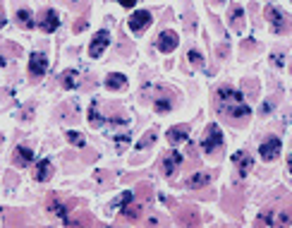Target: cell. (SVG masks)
Here are the masks:
<instances>
[{
    "instance_id": "obj_23",
    "label": "cell",
    "mask_w": 292,
    "mask_h": 228,
    "mask_svg": "<svg viewBox=\"0 0 292 228\" xmlns=\"http://www.w3.org/2000/svg\"><path fill=\"white\" fill-rule=\"evenodd\" d=\"M48 209L53 211L55 216H60V219H67V204H62V202H58V199H51V202H48Z\"/></svg>"
},
{
    "instance_id": "obj_32",
    "label": "cell",
    "mask_w": 292,
    "mask_h": 228,
    "mask_svg": "<svg viewBox=\"0 0 292 228\" xmlns=\"http://www.w3.org/2000/svg\"><path fill=\"white\" fill-rule=\"evenodd\" d=\"M129 142H132V139H129V134H120V137H117V149H120V152H125V149L129 147Z\"/></svg>"
},
{
    "instance_id": "obj_21",
    "label": "cell",
    "mask_w": 292,
    "mask_h": 228,
    "mask_svg": "<svg viewBox=\"0 0 292 228\" xmlns=\"http://www.w3.org/2000/svg\"><path fill=\"white\" fill-rule=\"evenodd\" d=\"M60 77H62V87L65 89H77L79 87V72L77 70H65Z\"/></svg>"
},
{
    "instance_id": "obj_5",
    "label": "cell",
    "mask_w": 292,
    "mask_h": 228,
    "mask_svg": "<svg viewBox=\"0 0 292 228\" xmlns=\"http://www.w3.org/2000/svg\"><path fill=\"white\" fill-rule=\"evenodd\" d=\"M177 43H180V36L175 34V32H170V29H165V32H161L158 34V51L161 53H173L175 48H177Z\"/></svg>"
},
{
    "instance_id": "obj_41",
    "label": "cell",
    "mask_w": 292,
    "mask_h": 228,
    "mask_svg": "<svg viewBox=\"0 0 292 228\" xmlns=\"http://www.w3.org/2000/svg\"><path fill=\"white\" fill-rule=\"evenodd\" d=\"M0 142H2V137H0Z\"/></svg>"
},
{
    "instance_id": "obj_9",
    "label": "cell",
    "mask_w": 292,
    "mask_h": 228,
    "mask_svg": "<svg viewBox=\"0 0 292 228\" xmlns=\"http://www.w3.org/2000/svg\"><path fill=\"white\" fill-rule=\"evenodd\" d=\"M233 163L237 166V175H239V178H247L249 171H252V166H254V159H252L247 152H237L235 156H233Z\"/></svg>"
},
{
    "instance_id": "obj_1",
    "label": "cell",
    "mask_w": 292,
    "mask_h": 228,
    "mask_svg": "<svg viewBox=\"0 0 292 228\" xmlns=\"http://www.w3.org/2000/svg\"><path fill=\"white\" fill-rule=\"evenodd\" d=\"M216 111L233 128H244L252 115V108L244 101V92H237L233 87H220L216 92Z\"/></svg>"
},
{
    "instance_id": "obj_17",
    "label": "cell",
    "mask_w": 292,
    "mask_h": 228,
    "mask_svg": "<svg viewBox=\"0 0 292 228\" xmlns=\"http://www.w3.org/2000/svg\"><path fill=\"white\" fill-rule=\"evenodd\" d=\"M51 175H53V163H51L48 159L38 161V163H36V171H34V178H36L38 183H46Z\"/></svg>"
},
{
    "instance_id": "obj_10",
    "label": "cell",
    "mask_w": 292,
    "mask_h": 228,
    "mask_svg": "<svg viewBox=\"0 0 292 228\" xmlns=\"http://www.w3.org/2000/svg\"><path fill=\"white\" fill-rule=\"evenodd\" d=\"M46 70H48V58H46V53H34V56L29 58V75L31 77L46 75Z\"/></svg>"
},
{
    "instance_id": "obj_7",
    "label": "cell",
    "mask_w": 292,
    "mask_h": 228,
    "mask_svg": "<svg viewBox=\"0 0 292 228\" xmlns=\"http://www.w3.org/2000/svg\"><path fill=\"white\" fill-rule=\"evenodd\" d=\"M36 24L43 29V32H46V34H53L55 29L60 27V15H58L55 10H43Z\"/></svg>"
},
{
    "instance_id": "obj_28",
    "label": "cell",
    "mask_w": 292,
    "mask_h": 228,
    "mask_svg": "<svg viewBox=\"0 0 292 228\" xmlns=\"http://www.w3.org/2000/svg\"><path fill=\"white\" fill-rule=\"evenodd\" d=\"M256 226H275V216H273V211L268 209V211H263L259 219H256Z\"/></svg>"
},
{
    "instance_id": "obj_16",
    "label": "cell",
    "mask_w": 292,
    "mask_h": 228,
    "mask_svg": "<svg viewBox=\"0 0 292 228\" xmlns=\"http://www.w3.org/2000/svg\"><path fill=\"white\" fill-rule=\"evenodd\" d=\"M211 180H213V173H208V171L194 173V175L187 180V188H189V190H199V188H204V185H208Z\"/></svg>"
},
{
    "instance_id": "obj_4",
    "label": "cell",
    "mask_w": 292,
    "mask_h": 228,
    "mask_svg": "<svg viewBox=\"0 0 292 228\" xmlns=\"http://www.w3.org/2000/svg\"><path fill=\"white\" fill-rule=\"evenodd\" d=\"M110 46V34L106 29H101V32H96V36L91 38V46H89V56L91 58H101L103 56V51Z\"/></svg>"
},
{
    "instance_id": "obj_8",
    "label": "cell",
    "mask_w": 292,
    "mask_h": 228,
    "mask_svg": "<svg viewBox=\"0 0 292 228\" xmlns=\"http://www.w3.org/2000/svg\"><path fill=\"white\" fill-rule=\"evenodd\" d=\"M280 147H283V144H280V139H278V137H268V139L259 147V154H261V159H263V161H273L275 156L280 154Z\"/></svg>"
},
{
    "instance_id": "obj_2",
    "label": "cell",
    "mask_w": 292,
    "mask_h": 228,
    "mask_svg": "<svg viewBox=\"0 0 292 228\" xmlns=\"http://www.w3.org/2000/svg\"><path fill=\"white\" fill-rule=\"evenodd\" d=\"M220 147H223V132H220L218 123H211V125L206 128L204 139H201V149L208 154V156H216V154L220 152Z\"/></svg>"
},
{
    "instance_id": "obj_25",
    "label": "cell",
    "mask_w": 292,
    "mask_h": 228,
    "mask_svg": "<svg viewBox=\"0 0 292 228\" xmlns=\"http://www.w3.org/2000/svg\"><path fill=\"white\" fill-rule=\"evenodd\" d=\"M65 137H67V142H70V144H74V147H82V149H84V144H87V142H84V134L77 132V130L65 132Z\"/></svg>"
},
{
    "instance_id": "obj_37",
    "label": "cell",
    "mask_w": 292,
    "mask_h": 228,
    "mask_svg": "<svg viewBox=\"0 0 292 228\" xmlns=\"http://www.w3.org/2000/svg\"><path fill=\"white\" fill-rule=\"evenodd\" d=\"M117 2H120V5H122V7H132V5H134V2H137V0H117Z\"/></svg>"
},
{
    "instance_id": "obj_30",
    "label": "cell",
    "mask_w": 292,
    "mask_h": 228,
    "mask_svg": "<svg viewBox=\"0 0 292 228\" xmlns=\"http://www.w3.org/2000/svg\"><path fill=\"white\" fill-rule=\"evenodd\" d=\"M142 209H144V207H142V204H137V207H125V216H127V219H139V216H142Z\"/></svg>"
},
{
    "instance_id": "obj_22",
    "label": "cell",
    "mask_w": 292,
    "mask_h": 228,
    "mask_svg": "<svg viewBox=\"0 0 292 228\" xmlns=\"http://www.w3.org/2000/svg\"><path fill=\"white\" fill-rule=\"evenodd\" d=\"M89 123H91V128H101V125H106V115L98 113V101H93L91 108H89Z\"/></svg>"
},
{
    "instance_id": "obj_12",
    "label": "cell",
    "mask_w": 292,
    "mask_h": 228,
    "mask_svg": "<svg viewBox=\"0 0 292 228\" xmlns=\"http://www.w3.org/2000/svg\"><path fill=\"white\" fill-rule=\"evenodd\" d=\"M266 17H268V22H271V27H273L275 34H283V32H285V15H283L278 7L268 5V7H266Z\"/></svg>"
},
{
    "instance_id": "obj_29",
    "label": "cell",
    "mask_w": 292,
    "mask_h": 228,
    "mask_svg": "<svg viewBox=\"0 0 292 228\" xmlns=\"http://www.w3.org/2000/svg\"><path fill=\"white\" fill-rule=\"evenodd\" d=\"M242 89H244L249 96H256L259 94V82H254V79H244V82H242Z\"/></svg>"
},
{
    "instance_id": "obj_31",
    "label": "cell",
    "mask_w": 292,
    "mask_h": 228,
    "mask_svg": "<svg viewBox=\"0 0 292 228\" xmlns=\"http://www.w3.org/2000/svg\"><path fill=\"white\" fill-rule=\"evenodd\" d=\"M189 63H192V65H194V67H201V63H204V60H201V53L199 51H189Z\"/></svg>"
},
{
    "instance_id": "obj_27",
    "label": "cell",
    "mask_w": 292,
    "mask_h": 228,
    "mask_svg": "<svg viewBox=\"0 0 292 228\" xmlns=\"http://www.w3.org/2000/svg\"><path fill=\"white\" fill-rule=\"evenodd\" d=\"M132 197H134L132 192H122V195H120V197H117V199H115V202L110 204V209H117V207H122V209H125L129 202H132Z\"/></svg>"
},
{
    "instance_id": "obj_15",
    "label": "cell",
    "mask_w": 292,
    "mask_h": 228,
    "mask_svg": "<svg viewBox=\"0 0 292 228\" xmlns=\"http://www.w3.org/2000/svg\"><path fill=\"white\" fill-rule=\"evenodd\" d=\"M223 207L230 214H239V209H242V195L239 192H228L223 197Z\"/></svg>"
},
{
    "instance_id": "obj_40",
    "label": "cell",
    "mask_w": 292,
    "mask_h": 228,
    "mask_svg": "<svg viewBox=\"0 0 292 228\" xmlns=\"http://www.w3.org/2000/svg\"><path fill=\"white\" fill-rule=\"evenodd\" d=\"M213 2H218V5H220V2H225V0H213Z\"/></svg>"
},
{
    "instance_id": "obj_20",
    "label": "cell",
    "mask_w": 292,
    "mask_h": 228,
    "mask_svg": "<svg viewBox=\"0 0 292 228\" xmlns=\"http://www.w3.org/2000/svg\"><path fill=\"white\" fill-rule=\"evenodd\" d=\"M15 19H17V24L22 27V29H31V27L36 24V22H34V15H31L29 10H24V7H22V10H17Z\"/></svg>"
},
{
    "instance_id": "obj_6",
    "label": "cell",
    "mask_w": 292,
    "mask_h": 228,
    "mask_svg": "<svg viewBox=\"0 0 292 228\" xmlns=\"http://www.w3.org/2000/svg\"><path fill=\"white\" fill-rule=\"evenodd\" d=\"M161 166H163V175H165V178H173L175 171L182 166V154L175 152V149H173V152H168L163 156V163H161Z\"/></svg>"
},
{
    "instance_id": "obj_26",
    "label": "cell",
    "mask_w": 292,
    "mask_h": 228,
    "mask_svg": "<svg viewBox=\"0 0 292 228\" xmlns=\"http://www.w3.org/2000/svg\"><path fill=\"white\" fill-rule=\"evenodd\" d=\"M153 108H156L158 113H168V111L173 108V98H163V96H158L156 103H153Z\"/></svg>"
},
{
    "instance_id": "obj_24",
    "label": "cell",
    "mask_w": 292,
    "mask_h": 228,
    "mask_svg": "<svg viewBox=\"0 0 292 228\" xmlns=\"http://www.w3.org/2000/svg\"><path fill=\"white\" fill-rule=\"evenodd\" d=\"M153 142H156V132H153V130H148V132H146L144 137L137 142V149H139V152H144V149H148Z\"/></svg>"
},
{
    "instance_id": "obj_34",
    "label": "cell",
    "mask_w": 292,
    "mask_h": 228,
    "mask_svg": "<svg viewBox=\"0 0 292 228\" xmlns=\"http://www.w3.org/2000/svg\"><path fill=\"white\" fill-rule=\"evenodd\" d=\"M254 48H259V43H256V41H252V38L242 41V51H244V53H247V51H254Z\"/></svg>"
},
{
    "instance_id": "obj_36",
    "label": "cell",
    "mask_w": 292,
    "mask_h": 228,
    "mask_svg": "<svg viewBox=\"0 0 292 228\" xmlns=\"http://www.w3.org/2000/svg\"><path fill=\"white\" fill-rule=\"evenodd\" d=\"M120 53L129 56V53H132V46H129V43H120Z\"/></svg>"
},
{
    "instance_id": "obj_14",
    "label": "cell",
    "mask_w": 292,
    "mask_h": 228,
    "mask_svg": "<svg viewBox=\"0 0 292 228\" xmlns=\"http://www.w3.org/2000/svg\"><path fill=\"white\" fill-rule=\"evenodd\" d=\"M12 161H15V166H19V168H27V166L34 163V152L29 147H17L15 154H12Z\"/></svg>"
},
{
    "instance_id": "obj_39",
    "label": "cell",
    "mask_w": 292,
    "mask_h": 228,
    "mask_svg": "<svg viewBox=\"0 0 292 228\" xmlns=\"http://www.w3.org/2000/svg\"><path fill=\"white\" fill-rule=\"evenodd\" d=\"M67 2H70V5H72V7H74V5H77V2H79V0H67Z\"/></svg>"
},
{
    "instance_id": "obj_33",
    "label": "cell",
    "mask_w": 292,
    "mask_h": 228,
    "mask_svg": "<svg viewBox=\"0 0 292 228\" xmlns=\"http://www.w3.org/2000/svg\"><path fill=\"white\" fill-rule=\"evenodd\" d=\"M5 53H10V56H22V48L15 46V43H5Z\"/></svg>"
},
{
    "instance_id": "obj_18",
    "label": "cell",
    "mask_w": 292,
    "mask_h": 228,
    "mask_svg": "<svg viewBox=\"0 0 292 228\" xmlns=\"http://www.w3.org/2000/svg\"><path fill=\"white\" fill-rule=\"evenodd\" d=\"M230 27H233L237 34L244 29V10H242L239 5H233V7H230Z\"/></svg>"
},
{
    "instance_id": "obj_3",
    "label": "cell",
    "mask_w": 292,
    "mask_h": 228,
    "mask_svg": "<svg viewBox=\"0 0 292 228\" xmlns=\"http://www.w3.org/2000/svg\"><path fill=\"white\" fill-rule=\"evenodd\" d=\"M151 12H146V10H137V12H132V17H129V29L134 32V34H142L146 32L148 27H151Z\"/></svg>"
},
{
    "instance_id": "obj_19",
    "label": "cell",
    "mask_w": 292,
    "mask_h": 228,
    "mask_svg": "<svg viewBox=\"0 0 292 228\" xmlns=\"http://www.w3.org/2000/svg\"><path fill=\"white\" fill-rule=\"evenodd\" d=\"M106 87H108L110 92H120V89L127 87V77L120 75V72H113V75L106 77Z\"/></svg>"
},
{
    "instance_id": "obj_13",
    "label": "cell",
    "mask_w": 292,
    "mask_h": 228,
    "mask_svg": "<svg viewBox=\"0 0 292 228\" xmlns=\"http://www.w3.org/2000/svg\"><path fill=\"white\" fill-rule=\"evenodd\" d=\"M165 137H168V142L173 147H177V144H182V142L189 139V125H175V128H170L165 132Z\"/></svg>"
},
{
    "instance_id": "obj_35",
    "label": "cell",
    "mask_w": 292,
    "mask_h": 228,
    "mask_svg": "<svg viewBox=\"0 0 292 228\" xmlns=\"http://www.w3.org/2000/svg\"><path fill=\"white\" fill-rule=\"evenodd\" d=\"M72 29H74V32H82V29H87V19H77Z\"/></svg>"
},
{
    "instance_id": "obj_11",
    "label": "cell",
    "mask_w": 292,
    "mask_h": 228,
    "mask_svg": "<svg viewBox=\"0 0 292 228\" xmlns=\"http://www.w3.org/2000/svg\"><path fill=\"white\" fill-rule=\"evenodd\" d=\"M177 221L182 224V226H199V211L194 209L192 204H184V207H180V211H177Z\"/></svg>"
},
{
    "instance_id": "obj_38",
    "label": "cell",
    "mask_w": 292,
    "mask_h": 228,
    "mask_svg": "<svg viewBox=\"0 0 292 228\" xmlns=\"http://www.w3.org/2000/svg\"><path fill=\"white\" fill-rule=\"evenodd\" d=\"M5 27V17H2V10H0V29Z\"/></svg>"
}]
</instances>
